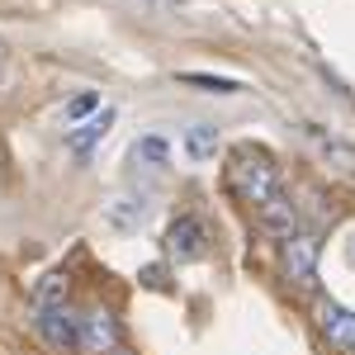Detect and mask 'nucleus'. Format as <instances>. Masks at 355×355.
Segmentation results:
<instances>
[{
    "mask_svg": "<svg viewBox=\"0 0 355 355\" xmlns=\"http://www.w3.org/2000/svg\"><path fill=\"white\" fill-rule=\"evenodd\" d=\"M185 81H194V85H209V90H237L232 81H214V76H185Z\"/></svg>",
    "mask_w": 355,
    "mask_h": 355,
    "instance_id": "obj_14",
    "label": "nucleus"
},
{
    "mask_svg": "<svg viewBox=\"0 0 355 355\" xmlns=\"http://www.w3.org/2000/svg\"><path fill=\"white\" fill-rule=\"evenodd\" d=\"M185 157H190L194 166L214 162V157H218V128H209V123H194L190 133H185Z\"/></svg>",
    "mask_w": 355,
    "mask_h": 355,
    "instance_id": "obj_10",
    "label": "nucleus"
},
{
    "mask_svg": "<svg viewBox=\"0 0 355 355\" xmlns=\"http://www.w3.org/2000/svg\"><path fill=\"white\" fill-rule=\"evenodd\" d=\"M95 110H100V95H95V90H81V95H76V100H71V105L62 110V119H67V128H71V123H81V119H90Z\"/></svg>",
    "mask_w": 355,
    "mask_h": 355,
    "instance_id": "obj_12",
    "label": "nucleus"
},
{
    "mask_svg": "<svg viewBox=\"0 0 355 355\" xmlns=\"http://www.w3.org/2000/svg\"><path fill=\"white\" fill-rule=\"evenodd\" d=\"M110 355H128V351H110Z\"/></svg>",
    "mask_w": 355,
    "mask_h": 355,
    "instance_id": "obj_16",
    "label": "nucleus"
},
{
    "mask_svg": "<svg viewBox=\"0 0 355 355\" xmlns=\"http://www.w3.org/2000/svg\"><path fill=\"white\" fill-rule=\"evenodd\" d=\"M227 190L237 194L242 204H251V209H261L266 199H275V194H279V175H275L270 152L242 142V147L227 157Z\"/></svg>",
    "mask_w": 355,
    "mask_h": 355,
    "instance_id": "obj_1",
    "label": "nucleus"
},
{
    "mask_svg": "<svg viewBox=\"0 0 355 355\" xmlns=\"http://www.w3.org/2000/svg\"><path fill=\"white\" fill-rule=\"evenodd\" d=\"M133 157H137V162H147V166H166L171 147H166V137H142V142L133 147Z\"/></svg>",
    "mask_w": 355,
    "mask_h": 355,
    "instance_id": "obj_13",
    "label": "nucleus"
},
{
    "mask_svg": "<svg viewBox=\"0 0 355 355\" xmlns=\"http://www.w3.org/2000/svg\"><path fill=\"white\" fill-rule=\"evenodd\" d=\"M38 303H67V275H43L38 279V289H33V308Z\"/></svg>",
    "mask_w": 355,
    "mask_h": 355,
    "instance_id": "obj_11",
    "label": "nucleus"
},
{
    "mask_svg": "<svg viewBox=\"0 0 355 355\" xmlns=\"http://www.w3.org/2000/svg\"><path fill=\"white\" fill-rule=\"evenodd\" d=\"M284 275H289L294 289H313L318 284V237H308V232L284 237Z\"/></svg>",
    "mask_w": 355,
    "mask_h": 355,
    "instance_id": "obj_3",
    "label": "nucleus"
},
{
    "mask_svg": "<svg viewBox=\"0 0 355 355\" xmlns=\"http://www.w3.org/2000/svg\"><path fill=\"white\" fill-rule=\"evenodd\" d=\"M166 251L175 256V261H199L204 251H209V227L199 218H175L171 227H166Z\"/></svg>",
    "mask_w": 355,
    "mask_h": 355,
    "instance_id": "obj_4",
    "label": "nucleus"
},
{
    "mask_svg": "<svg viewBox=\"0 0 355 355\" xmlns=\"http://www.w3.org/2000/svg\"><path fill=\"white\" fill-rule=\"evenodd\" d=\"M81 351L85 355L119 351V322H114V313L95 308V313H85V318H81Z\"/></svg>",
    "mask_w": 355,
    "mask_h": 355,
    "instance_id": "obj_6",
    "label": "nucleus"
},
{
    "mask_svg": "<svg viewBox=\"0 0 355 355\" xmlns=\"http://www.w3.org/2000/svg\"><path fill=\"white\" fill-rule=\"evenodd\" d=\"M0 85H5V48H0Z\"/></svg>",
    "mask_w": 355,
    "mask_h": 355,
    "instance_id": "obj_15",
    "label": "nucleus"
},
{
    "mask_svg": "<svg viewBox=\"0 0 355 355\" xmlns=\"http://www.w3.org/2000/svg\"><path fill=\"white\" fill-rule=\"evenodd\" d=\"M33 327L38 336L57 346V351H67V346H81V318L67 308V303H38L33 308Z\"/></svg>",
    "mask_w": 355,
    "mask_h": 355,
    "instance_id": "obj_2",
    "label": "nucleus"
},
{
    "mask_svg": "<svg viewBox=\"0 0 355 355\" xmlns=\"http://www.w3.org/2000/svg\"><path fill=\"white\" fill-rule=\"evenodd\" d=\"M105 223L110 227H119V232H137L142 223H147V199L133 190H123V194H114L110 204H105Z\"/></svg>",
    "mask_w": 355,
    "mask_h": 355,
    "instance_id": "obj_7",
    "label": "nucleus"
},
{
    "mask_svg": "<svg viewBox=\"0 0 355 355\" xmlns=\"http://www.w3.org/2000/svg\"><path fill=\"white\" fill-rule=\"evenodd\" d=\"M110 123H114V110L105 105V110H95V114H90V119H85L76 133H67V147H71L76 157H90V147H95L100 137L110 133Z\"/></svg>",
    "mask_w": 355,
    "mask_h": 355,
    "instance_id": "obj_8",
    "label": "nucleus"
},
{
    "mask_svg": "<svg viewBox=\"0 0 355 355\" xmlns=\"http://www.w3.org/2000/svg\"><path fill=\"white\" fill-rule=\"evenodd\" d=\"M256 214H261V227H266V232H275V237H294V199H289V194L266 199Z\"/></svg>",
    "mask_w": 355,
    "mask_h": 355,
    "instance_id": "obj_9",
    "label": "nucleus"
},
{
    "mask_svg": "<svg viewBox=\"0 0 355 355\" xmlns=\"http://www.w3.org/2000/svg\"><path fill=\"white\" fill-rule=\"evenodd\" d=\"M318 327H322V336H327L336 351H355V308L322 299L318 303Z\"/></svg>",
    "mask_w": 355,
    "mask_h": 355,
    "instance_id": "obj_5",
    "label": "nucleus"
}]
</instances>
